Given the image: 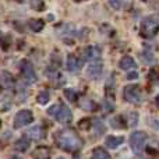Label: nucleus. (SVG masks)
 Instances as JSON below:
<instances>
[{
  "label": "nucleus",
  "mask_w": 159,
  "mask_h": 159,
  "mask_svg": "<svg viewBox=\"0 0 159 159\" xmlns=\"http://www.w3.org/2000/svg\"><path fill=\"white\" fill-rule=\"evenodd\" d=\"M110 4H112L113 6V8H120L121 7V3L120 2H119V0H110Z\"/></svg>",
  "instance_id": "22"
},
{
  "label": "nucleus",
  "mask_w": 159,
  "mask_h": 159,
  "mask_svg": "<svg viewBox=\"0 0 159 159\" xmlns=\"http://www.w3.org/2000/svg\"><path fill=\"white\" fill-rule=\"evenodd\" d=\"M56 143L64 151H77L81 148L82 143L80 140V137L75 134L73 130H60L56 134Z\"/></svg>",
  "instance_id": "1"
},
{
  "label": "nucleus",
  "mask_w": 159,
  "mask_h": 159,
  "mask_svg": "<svg viewBox=\"0 0 159 159\" xmlns=\"http://www.w3.org/2000/svg\"><path fill=\"white\" fill-rule=\"evenodd\" d=\"M74 2H82V0H74Z\"/></svg>",
  "instance_id": "25"
},
{
  "label": "nucleus",
  "mask_w": 159,
  "mask_h": 159,
  "mask_svg": "<svg viewBox=\"0 0 159 159\" xmlns=\"http://www.w3.org/2000/svg\"><path fill=\"white\" fill-rule=\"evenodd\" d=\"M102 70H103V66H102L101 60L91 61V64L87 67V75L91 80H98L102 75Z\"/></svg>",
  "instance_id": "6"
},
{
  "label": "nucleus",
  "mask_w": 159,
  "mask_h": 159,
  "mask_svg": "<svg viewBox=\"0 0 159 159\" xmlns=\"http://www.w3.org/2000/svg\"><path fill=\"white\" fill-rule=\"evenodd\" d=\"M137 77H138V74L135 71H133L131 74H127V78H129V80H135Z\"/></svg>",
  "instance_id": "23"
},
{
  "label": "nucleus",
  "mask_w": 159,
  "mask_h": 159,
  "mask_svg": "<svg viewBox=\"0 0 159 159\" xmlns=\"http://www.w3.org/2000/svg\"><path fill=\"white\" fill-rule=\"evenodd\" d=\"M27 135L30 138H32V140H41V138L45 137V130L42 129L41 126H35V127H32V129L28 130Z\"/></svg>",
  "instance_id": "11"
},
{
  "label": "nucleus",
  "mask_w": 159,
  "mask_h": 159,
  "mask_svg": "<svg viewBox=\"0 0 159 159\" xmlns=\"http://www.w3.org/2000/svg\"><path fill=\"white\" fill-rule=\"evenodd\" d=\"M147 140H148V137H147V134L144 131H134L130 135V145H131L133 151L137 152V154L141 152L144 149V147H145Z\"/></svg>",
  "instance_id": "3"
},
{
  "label": "nucleus",
  "mask_w": 159,
  "mask_h": 159,
  "mask_svg": "<svg viewBox=\"0 0 159 159\" xmlns=\"http://www.w3.org/2000/svg\"><path fill=\"white\" fill-rule=\"evenodd\" d=\"M16 2H20V3H21V2H24V0H16Z\"/></svg>",
  "instance_id": "24"
},
{
  "label": "nucleus",
  "mask_w": 159,
  "mask_h": 159,
  "mask_svg": "<svg viewBox=\"0 0 159 159\" xmlns=\"http://www.w3.org/2000/svg\"><path fill=\"white\" fill-rule=\"evenodd\" d=\"M123 95H124V99L130 103H138L141 102L143 96H141V89L138 85L133 84V85H127L123 91Z\"/></svg>",
  "instance_id": "4"
},
{
  "label": "nucleus",
  "mask_w": 159,
  "mask_h": 159,
  "mask_svg": "<svg viewBox=\"0 0 159 159\" xmlns=\"http://www.w3.org/2000/svg\"><path fill=\"white\" fill-rule=\"evenodd\" d=\"M49 99H50V95L48 91H41V92L38 93V96H36V101L41 105H46L48 102H49Z\"/></svg>",
  "instance_id": "18"
},
{
  "label": "nucleus",
  "mask_w": 159,
  "mask_h": 159,
  "mask_svg": "<svg viewBox=\"0 0 159 159\" xmlns=\"http://www.w3.org/2000/svg\"><path fill=\"white\" fill-rule=\"evenodd\" d=\"M91 159H110V155L107 154L105 149H102V148H95V149L92 151Z\"/></svg>",
  "instance_id": "15"
},
{
  "label": "nucleus",
  "mask_w": 159,
  "mask_h": 159,
  "mask_svg": "<svg viewBox=\"0 0 159 159\" xmlns=\"http://www.w3.org/2000/svg\"><path fill=\"white\" fill-rule=\"evenodd\" d=\"M16 148L18 149L20 152H25L28 148H30V141L25 140V138H20L16 143Z\"/></svg>",
  "instance_id": "17"
},
{
  "label": "nucleus",
  "mask_w": 159,
  "mask_h": 159,
  "mask_svg": "<svg viewBox=\"0 0 159 159\" xmlns=\"http://www.w3.org/2000/svg\"><path fill=\"white\" fill-rule=\"evenodd\" d=\"M159 31V20L155 16H148L141 21V35L144 38H152Z\"/></svg>",
  "instance_id": "2"
},
{
  "label": "nucleus",
  "mask_w": 159,
  "mask_h": 159,
  "mask_svg": "<svg viewBox=\"0 0 159 159\" xmlns=\"http://www.w3.org/2000/svg\"><path fill=\"white\" fill-rule=\"evenodd\" d=\"M59 159H63V158H59Z\"/></svg>",
  "instance_id": "26"
},
{
  "label": "nucleus",
  "mask_w": 159,
  "mask_h": 159,
  "mask_svg": "<svg viewBox=\"0 0 159 159\" xmlns=\"http://www.w3.org/2000/svg\"><path fill=\"white\" fill-rule=\"evenodd\" d=\"M21 71H22V75H24V80L28 84H32V82L36 81V74L34 71V67L30 61H24L21 64Z\"/></svg>",
  "instance_id": "8"
},
{
  "label": "nucleus",
  "mask_w": 159,
  "mask_h": 159,
  "mask_svg": "<svg viewBox=\"0 0 159 159\" xmlns=\"http://www.w3.org/2000/svg\"><path fill=\"white\" fill-rule=\"evenodd\" d=\"M80 67H81V63H80L78 57L74 55H70L69 57H67V69H69V71L77 73L80 70Z\"/></svg>",
  "instance_id": "10"
},
{
  "label": "nucleus",
  "mask_w": 159,
  "mask_h": 159,
  "mask_svg": "<svg viewBox=\"0 0 159 159\" xmlns=\"http://www.w3.org/2000/svg\"><path fill=\"white\" fill-rule=\"evenodd\" d=\"M119 66H120V69H123V70H131V69H135V67H137V63H135V60L131 57V56H124V57H121Z\"/></svg>",
  "instance_id": "12"
},
{
  "label": "nucleus",
  "mask_w": 159,
  "mask_h": 159,
  "mask_svg": "<svg viewBox=\"0 0 159 159\" xmlns=\"http://www.w3.org/2000/svg\"><path fill=\"white\" fill-rule=\"evenodd\" d=\"M0 78H2V82H3V85H4V87H8V88H10L11 85L14 84L13 77H11L10 74H7V73H3Z\"/></svg>",
  "instance_id": "19"
},
{
  "label": "nucleus",
  "mask_w": 159,
  "mask_h": 159,
  "mask_svg": "<svg viewBox=\"0 0 159 159\" xmlns=\"http://www.w3.org/2000/svg\"><path fill=\"white\" fill-rule=\"evenodd\" d=\"M59 106H60V105H53V106H50L49 109H48V115H50V116L55 117L56 113H57V110H59Z\"/></svg>",
  "instance_id": "21"
},
{
  "label": "nucleus",
  "mask_w": 159,
  "mask_h": 159,
  "mask_svg": "<svg viewBox=\"0 0 159 159\" xmlns=\"http://www.w3.org/2000/svg\"><path fill=\"white\" fill-rule=\"evenodd\" d=\"M123 141H124V138H123V137H116V135H107V137H106V141H105V144H106L107 148L115 149V148H117L119 145H121V144H123Z\"/></svg>",
  "instance_id": "13"
},
{
  "label": "nucleus",
  "mask_w": 159,
  "mask_h": 159,
  "mask_svg": "<svg viewBox=\"0 0 159 159\" xmlns=\"http://www.w3.org/2000/svg\"><path fill=\"white\" fill-rule=\"evenodd\" d=\"M30 6L35 11H43L45 7H46L43 0H30Z\"/></svg>",
  "instance_id": "16"
},
{
  "label": "nucleus",
  "mask_w": 159,
  "mask_h": 159,
  "mask_svg": "<svg viewBox=\"0 0 159 159\" xmlns=\"http://www.w3.org/2000/svg\"><path fill=\"white\" fill-rule=\"evenodd\" d=\"M64 93H66V98L69 99V101H71V102H74L75 98H77V92H75L74 89H66L64 91Z\"/></svg>",
  "instance_id": "20"
},
{
  "label": "nucleus",
  "mask_w": 159,
  "mask_h": 159,
  "mask_svg": "<svg viewBox=\"0 0 159 159\" xmlns=\"http://www.w3.org/2000/svg\"><path fill=\"white\" fill-rule=\"evenodd\" d=\"M56 120L59 121V123H61V124H67V123H70L71 121V119H73V113H71V110L69 109L67 106H59V110H57V113H56Z\"/></svg>",
  "instance_id": "7"
},
{
  "label": "nucleus",
  "mask_w": 159,
  "mask_h": 159,
  "mask_svg": "<svg viewBox=\"0 0 159 159\" xmlns=\"http://www.w3.org/2000/svg\"><path fill=\"white\" fill-rule=\"evenodd\" d=\"M32 120H34V115L31 110L27 109L20 110L16 115V117H14V129H21V127L28 126L30 123H32Z\"/></svg>",
  "instance_id": "5"
},
{
  "label": "nucleus",
  "mask_w": 159,
  "mask_h": 159,
  "mask_svg": "<svg viewBox=\"0 0 159 159\" xmlns=\"http://www.w3.org/2000/svg\"><path fill=\"white\" fill-rule=\"evenodd\" d=\"M28 27H30L34 32H41L45 27V22L42 21V20H31V21L28 22Z\"/></svg>",
  "instance_id": "14"
},
{
  "label": "nucleus",
  "mask_w": 159,
  "mask_h": 159,
  "mask_svg": "<svg viewBox=\"0 0 159 159\" xmlns=\"http://www.w3.org/2000/svg\"><path fill=\"white\" fill-rule=\"evenodd\" d=\"M99 56H101V50L98 46H88L84 49V57L88 61H95L99 60Z\"/></svg>",
  "instance_id": "9"
}]
</instances>
